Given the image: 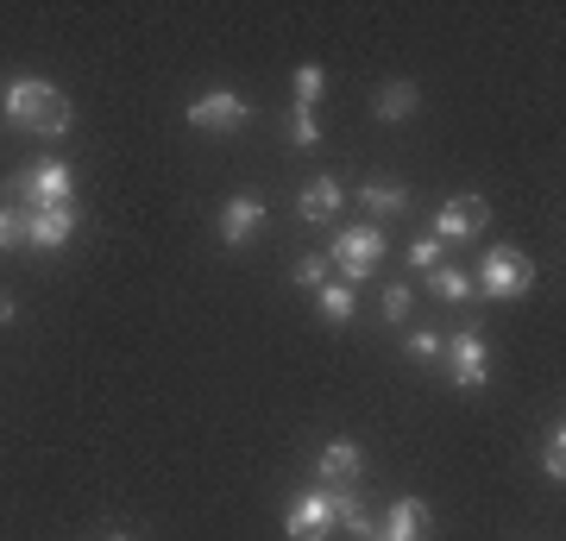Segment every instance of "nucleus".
Returning a JSON list of instances; mask_svg holds the SVG:
<instances>
[{"instance_id": "9", "label": "nucleus", "mask_w": 566, "mask_h": 541, "mask_svg": "<svg viewBox=\"0 0 566 541\" xmlns=\"http://www.w3.org/2000/svg\"><path fill=\"white\" fill-rule=\"evenodd\" d=\"M70 233H76V201H63V208H25V246L57 252V246H70Z\"/></svg>"}, {"instance_id": "23", "label": "nucleus", "mask_w": 566, "mask_h": 541, "mask_svg": "<svg viewBox=\"0 0 566 541\" xmlns=\"http://www.w3.org/2000/svg\"><path fill=\"white\" fill-rule=\"evenodd\" d=\"M409 309H416V290H409V283H390L385 290V321H403Z\"/></svg>"}, {"instance_id": "6", "label": "nucleus", "mask_w": 566, "mask_h": 541, "mask_svg": "<svg viewBox=\"0 0 566 541\" xmlns=\"http://www.w3.org/2000/svg\"><path fill=\"white\" fill-rule=\"evenodd\" d=\"M7 189H25V208H63V201L76 196V170L63 158H44V164H32L25 177H13Z\"/></svg>"}, {"instance_id": "15", "label": "nucleus", "mask_w": 566, "mask_h": 541, "mask_svg": "<svg viewBox=\"0 0 566 541\" xmlns=\"http://www.w3.org/2000/svg\"><path fill=\"white\" fill-rule=\"evenodd\" d=\"M315 309H322V321H334V327H346L353 321V309H359V290L340 278H327L322 290H315Z\"/></svg>"}, {"instance_id": "21", "label": "nucleus", "mask_w": 566, "mask_h": 541, "mask_svg": "<svg viewBox=\"0 0 566 541\" xmlns=\"http://www.w3.org/2000/svg\"><path fill=\"white\" fill-rule=\"evenodd\" d=\"M441 259H447V246L434 240V233H422V240H409V264H416L422 278H428V271H434V264H441Z\"/></svg>"}, {"instance_id": "10", "label": "nucleus", "mask_w": 566, "mask_h": 541, "mask_svg": "<svg viewBox=\"0 0 566 541\" xmlns=\"http://www.w3.org/2000/svg\"><path fill=\"white\" fill-rule=\"evenodd\" d=\"M340 208H346V183L340 177H308L303 196H296V215H303V221H315V227H327Z\"/></svg>"}, {"instance_id": "11", "label": "nucleus", "mask_w": 566, "mask_h": 541, "mask_svg": "<svg viewBox=\"0 0 566 541\" xmlns=\"http://www.w3.org/2000/svg\"><path fill=\"white\" fill-rule=\"evenodd\" d=\"M365 472V454L359 441H327L322 454H315V479L327 485V491H340V485H353Z\"/></svg>"}, {"instance_id": "19", "label": "nucleus", "mask_w": 566, "mask_h": 541, "mask_svg": "<svg viewBox=\"0 0 566 541\" xmlns=\"http://www.w3.org/2000/svg\"><path fill=\"white\" fill-rule=\"evenodd\" d=\"M20 246H25V208L0 201V252H20Z\"/></svg>"}, {"instance_id": "2", "label": "nucleus", "mask_w": 566, "mask_h": 541, "mask_svg": "<svg viewBox=\"0 0 566 541\" xmlns=\"http://www.w3.org/2000/svg\"><path fill=\"white\" fill-rule=\"evenodd\" d=\"M378 259H385V227L378 221L340 227L334 246H327V271H334L340 283H365L371 271H378Z\"/></svg>"}, {"instance_id": "26", "label": "nucleus", "mask_w": 566, "mask_h": 541, "mask_svg": "<svg viewBox=\"0 0 566 541\" xmlns=\"http://www.w3.org/2000/svg\"><path fill=\"white\" fill-rule=\"evenodd\" d=\"M0 321H13V296L7 290H0Z\"/></svg>"}, {"instance_id": "1", "label": "nucleus", "mask_w": 566, "mask_h": 541, "mask_svg": "<svg viewBox=\"0 0 566 541\" xmlns=\"http://www.w3.org/2000/svg\"><path fill=\"white\" fill-rule=\"evenodd\" d=\"M0 121L20 126V133H32V139H63L70 121H76V107H70V95H63L57 82L13 76L7 89H0Z\"/></svg>"}, {"instance_id": "13", "label": "nucleus", "mask_w": 566, "mask_h": 541, "mask_svg": "<svg viewBox=\"0 0 566 541\" xmlns=\"http://www.w3.org/2000/svg\"><path fill=\"white\" fill-rule=\"evenodd\" d=\"M264 227V201L259 196H233L221 208V246H245Z\"/></svg>"}, {"instance_id": "14", "label": "nucleus", "mask_w": 566, "mask_h": 541, "mask_svg": "<svg viewBox=\"0 0 566 541\" xmlns=\"http://www.w3.org/2000/svg\"><path fill=\"white\" fill-rule=\"evenodd\" d=\"M353 196L365 201V215H371V221H385V215H403V208H409V189H403V183H390V177H371L365 189H353Z\"/></svg>"}, {"instance_id": "25", "label": "nucleus", "mask_w": 566, "mask_h": 541, "mask_svg": "<svg viewBox=\"0 0 566 541\" xmlns=\"http://www.w3.org/2000/svg\"><path fill=\"white\" fill-rule=\"evenodd\" d=\"M290 139L303 145V152H308V145H322V126H315V114H308V107H296V121H290Z\"/></svg>"}, {"instance_id": "16", "label": "nucleus", "mask_w": 566, "mask_h": 541, "mask_svg": "<svg viewBox=\"0 0 566 541\" xmlns=\"http://www.w3.org/2000/svg\"><path fill=\"white\" fill-rule=\"evenodd\" d=\"M371 107H378V121H409V114L422 107V89H416V82H385Z\"/></svg>"}, {"instance_id": "24", "label": "nucleus", "mask_w": 566, "mask_h": 541, "mask_svg": "<svg viewBox=\"0 0 566 541\" xmlns=\"http://www.w3.org/2000/svg\"><path fill=\"white\" fill-rule=\"evenodd\" d=\"M441 346H447V334H434V327H416V334H409V353H416V360H441Z\"/></svg>"}, {"instance_id": "7", "label": "nucleus", "mask_w": 566, "mask_h": 541, "mask_svg": "<svg viewBox=\"0 0 566 541\" xmlns=\"http://www.w3.org/2000/svg\"><path fill=\"white\" fill-rule=\"evenodd\" d=\"M485 227H491V201L485 196H447L441 215H434V240L460 246V240H479Z\"/></svg>"}, {"instance_id": "5", "label": "nucleus", "mask_w": 566, "mask_h": 541, "mask_svg": "<svg viewBox=\"0 0 566 541\" xmlns=\"http://www.w3.org/2000/svg\"><path fill=\"white\" fill-rule=\"evenodd\" d=\"M334 498L340 491H303V498L290 503V517H283V535L290 541H334V529H340V517H334Z\"/></svg>"}, {"instance_id": "22", "label": "nucleus", "mask_w": 566, "mask_h": 541, "mask_svg": "<svg viewBox=\"0 0 566 541\" xmlns=\"http://www.w3.org/2000/svg\"><path fill=\"white\" fill-rule=\"evenodd\" d=\"M290 278H296V290H322V283L334 278V271H327V252H315V259H296V271H290Z\"/></svg>"}, {"instance_id": "3", "label": "nucleus", "mask_w": 566, "mask_h": 541, "mask_svg": "<svg viewBox=\"0 0 566 541\" xmlns=\"http://www.w3.org/2000/svg\"><path fill=\"white\" fill-rule=\"evenodd\" d=\"M472 290H485V296L497 302H516L535 290V264L523 259V252H510V246H491L485 264H479V278H472Z\"/></svg>"}, {"instance_id": "17", "label": "nucleus", "mask_w": 566, "mask_h": 541, "mask_svg": "<svg viewBox=\"0 0 566 541\" xmlns=\"http://www.w3.org/2000/svg\"><path fill=\"white\" fill-rule=\"evenodd\" d=\"M428 290H434L441 302H472V296H479V290H472V278H465L460 264H434V271H428Z\"/></svg>"}, {"instance_id": "28", "label": "nucleus", "mask_w": 566, "mask_h": 541, "mask_svg": "<svg viewBox=\"0 0 566 541\" xmlns=\"http://www.w3.org/2000/svg\"><path fill=\"white\" fill-rule=\"evenodd\" d=\"M107 541H133V535H107Z\"/></svg>"}, {"instance_id": "20", "label": "nucleus", "mask_w": 566, "mask_h": 541, "mask_svg": "<svg viewBox=\"0 0 566 541\" xmlns=\"http://www.w3.org/2000/svg\"><path fill=\"white\" fill-rule=\"evenodd\" d=\"M542 472H547L554 485L566 479V428H554V435L542 441Z\"/></svg>"}, {"instance_id": "4", "label": "nucleus", "mask_w": 566, "mask_h": 541, "mask_svg": "<svg viewBox=\"0 0 566 541\" xmlns=\"http://www.w3.org/2000/svg\"><path fill=\"white\" fill-rule=\"evenodd\" d=\"M245 121H252V107H245V95H233V89H202V95L189 101V126H196V133L233 139Z\"/></svg>"}, {"instance_id": "12", "label": "nucleus", "mask_w": 566, "mask_h": 541, "mask_svg": "<svg viewBox=\"0 0 566 541\" xmlns=\"http://www.w3.org/2000/svg\"><path fill=\"white\" fill-rule=\"evenodd\" d=\"M428 503L422 498H397L390 503V517H385V529H378V541H428Z\"/></svg>"}, {"instance_id": "8", "label": "nucleus", "mask_w": 566, "mask_h": 541, "mask_svg": "<svg viewBox=\"0 0 566 541\" xmlns=\"http://www.w3.org/2000/svg\"><path fill=\"white\" fill-rule=\"evenodd\" d=\"M441 353H447V365H453V391H485V378H491V353H485V334H479V327L453 334V341H447Z\"/></svg>"}, {"instance_id": "18", "label": "nucleus", "mask_w": 566, "mask_h": 541, "mask_svg": "<svg viewBox=\"0 0 566 541\" xmlns=\"http://www.w3.org/2000/svg\"><path fill=\"white\" fill-rule=\"evenodd\" d=\"M290 82H296V107L315 114V101L327 95V70H322V63H296V76H290Z\"/></svg>"}, {"instance_id": "27", "label": "nucleus", "mask_w": 566, "mask_h": 541, "mask_svg": "<svg viewBox=\"0 0 566 541\" xmlns=\"http://www.w3.org/2000/svg\"><path fill=\"white\" fill-rule=\"evenodd\" d=\"M359 541H378V529H371V535H359Z\"/></svg>"}]
</instances>
